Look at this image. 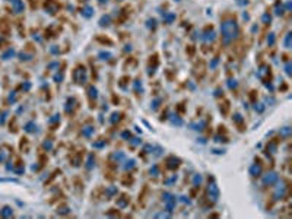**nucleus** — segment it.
<instances>
[{
	"label": "nucleus",
	"mask_w": 292,
	"mask_h": 219,
	"mask_svg": "<svg viewBox=\"0 0 292 219\" xmlns=\"http://www.w3.org/2000/svg\"><path fill=\"white\" fill-rule=\"evenodd\" d=\"M250 174L253 175V177H258V175L261 174V165H260V164L251 165V168H250Z\"/></svg>",
	"instance_id": "nucleus-7"
},
{
	"label": "nucleus",
	"mask_w": 292,
	"mask_h": 219,
	"mask_svg": "<svg viewBox=\"0 0 292 219\" xmlns=\"http://www.w3.org/2000/svg\"><path fill=\"white\" fill-rule=\"evenodd\" d=\"M147 26L155 29V28H156V21H155V19H147Z\"/></svg>",
	"instance_id": "nucleus-17"
},
{
	"label": "nucleus",
	"mask_w": 292,
	"mask_h": 219,
	"mask_svg": "<svg viewBox=\"0 0 292 219\" xmlns=\"http://www.w3.org/2000/svg\"><path fill=\"white\" fill-rule=\"evenodd\" d=\"M10 56H13V50H12V48L7 51V53H6V54H3V58L6 60V58H7V57H10Z\"/></svg>",
	"instance_id": "nucleus-24"
},
{
	"label": "nucleus",
	"mask_w": 292,
	"mask_h": 219,
	"mask_svg": "<svg viewBox=\"0 0 292 219\" xmlns=\"http://www.w3.org/2000/svg\"><path fill=\"white\" fill-rule=\"evenodd\" d=\"M291 37H292V34H288V35H286V40H285V47H286V48L291 47Z\"/></svg>",
	"instance_id": "nucleus-18"
},
{
	"label": "nucleus",
	"mask_w": 292,
	"mask_h": 219,
	"mask_svg": "<svg viewBox=\"0 0 292 219\" xmlns=\"http://www.w3.org/2000/svg\"><path fill=\"white\" fill-rule=\"evenodd\" d=\"M273 41H275V35H273V34H270V37L267 38V43L272 45V44H273Z\"/></svg>",
	"instance_id": "nucleus-25"
},
{
	"label": "nucleus",
	"mask_w": 292,
	"mask_h": 219,
	"mask_svg": "<svg viewBox=\"0 0 292 219\" xmlns=\"http://www.w3.org/2000/svg\"><path fill=\"white\" fill-rule=\"evenodd\" d=\"M35 129H37V126H35L34 123H28V124L25 126V130H26V131H29V133H32V131H35Z\"/></svg>",
	"instance_id": "nucleus-15"
},
{
	"label": "nucleus",
	"mask_w": 292,
	"mask_h": 219,
	"mask_svg": "<svg viewBox=\"0 0 292 219\" xmlns=\"http://www.w3.org/2000/svg\"><path fill=\"white\" fill-rule=\"evenodd\" d=\"M159 102H161V99H155V101H153V104H152V105H153L152 108L156 110V108H158V104H159Z\"/></svg>",
	"instance_id": "nucleus-26"
},
{
	"label": "nucleus",
	"mask_w": 292,
	"mask_h": 219,
	"mask_svg": "<svg viewBox=\"0 0 292 219\" xmlns=\"http://www.w3.org/2000/svg\"><path fill=\"white\" fill-rule=\"evenodd\" d=\"M232 120L235 121L237 124H241V123H243V117H241V116H240V114L237 112V114H234V117H232Z\"/></svg>",
	"instance_id": "nucleus-16"
},
{
	"label": "nucleus",
	"mask_w": 292,
	"mask_h": 219,
	"mask_svg": "<svg viewBox=\"0 0 292 219\" xmlns=\"http://www.w3.org/2000/svg\"><path fill=\"white\" fill-rule=\"evenodd\" d=\"M73 80L79 85H83L86 82V70H85L83 66H79L73 70Z\"/></svg>",
	"instance_id": "nucleus-2"
},
{
	"label": "nucleus",
	"mask_w": 292,
	"mask_h": 219,
	"mask_svg": "<svg viewBox=\"0 0 292 219\" xmlns=\"http://www.w3.org/2000/svg\"><path fill=\"white\" fill-rule=\"evenodd\" d=\"M202 183V177L200 175H196L194 177V184H200Z\"/></svg>",
	"instance_id": "nucleus-23"
},
{
	"label": "nucleus",
	"mask_w": 292,
	"mask_h": 219,
	"mask_svg": "<svg viewBox=\"0 0 292 219\" xmlns=\"http://www.w3.org/2000/svg\"><path fill=\"white\" fill-rule=\"evenodd\" d=\"M270 21H272L270 15H267V13H266V15H263V22H264V23H269Z\"/></svg>",
	"instance_id": "nucleus-21"
},
{
	"label": "nucleus",
	"mask_w": 292,
	"mask_h": 219,
	"mask_svg": "<svg viewBox=\"0 0 292 219\" xmlns=\"http://www.w3.org/2000/svg\"><path fill=\"white\" fill-rule=\"evenodd\" d=\"M91 133H94V129H92V127H86V129L83 130V136H89Z\"/></svg>",
	"instance_id": "nucleus-19"
},
{
	"label": "nucleus",
	"mask_w": 292,
	"mask_h": 219,
	"mask_svg": "<svg viewBox=\"0 0 292 219\" xmlns=\"http://www.w3.org/2000/svg\"><path fill=\"white\" fill-rule=\"evenodd\" d=\"M92 12H94V9H92L91 6H85V8L82 9V15H83L85 18H91V16H92Z\"/></svg>",
	"instance_id": "nucleus-11"
},
{
	"label": "nucleus",
	"mask_w": 292,
	"mask_h": 219,
	"mask_svg": "<svg viewBox=\"0 0 292 219\" xmlns=\"http://www.w3.org/2000/svg\"><path fill=\"white\" fill-rule=\"evenodd\" d=\"M238 23L232 19H226L221 23V34H222V41L224 44H231L238 37Z\"/></svg>",
	"instance_id": "nucleus-1"
},
{
	"label": "nucleus",
	"mask_w": 292,
	"mask_h": 219,
	"mask_svg": "<svg viewBox=\"0 0 292 219\" xmlns=\"http://www.w3.org/2000/svg\"><path fill=\"white\" fill-rule=\"evenodd\" d=\"M12 2V6H13V10L16 12V13H21L23 10V2L22 0H10Z\"/></svg>",
	"instance_id": "nucleus-6"
},
{
	"label": "nucleus",
	"mask_w": 292,
	"mask_h": 219,
	"mask_svg": "<svg viewBox=\"0 0 292 219\" xmlns=\"http://www.w3.org/2000/svg\"><path fill=\"white\" fill-rule=\"evenodd\" d=\"M88 94H89V98L92 99H97L98 98V91H97V88H94V86H89V89H88Z\"/></svg>",
	"instance_id": "nucleus-12"
},
{
	"label": "nucleus",
	"mask_w": 292,
	"mask_h": 219,
	"mask_svg": "<svg viewBox=\"0 0 292 219\" xmlns=\"http://www.w3.org/2000/svg\"><path fill=\"white\" fill-rule=\"evenodd\" d=\"M120 116H121L120 112H114V114H112V118H111V121H112V123H114V121H115V120L118 121V120H120Z\"/></svg>",
	"instance_id": "nucleus-20"
},
{
	"label": "nucleus",
	"mask_w": 292,
	"mask_h": 219,
	"mask_svg": "<svg viewBox=\"0 0 292 219\" xmlns=\"http://www.w3.org/2000/svg\"><path fill=\"white\" fill-rule=\"evenodd\" d=\"M285 193H286V186L285 184H282L276 188V193H275V199H282V197L285 196Z\"/></svg>",
	"instance_id": "nucleus-9"
},
{
	"label": "nucleus",
	"mask_w": 292,
	"mask_h": 219,
	"mask_svg": "<svg viewBox=\"0 0 292 219\" xmlns=\"http://www.w3.org/2000/svg\"><path fill=\"white\" fill-rule=\"evenodd\" d=\"M178 165H180V159H177L174 156H171L168 159V168H177Z\"/></svg>",
	"instance_id": "nucleus-10"
},
{
	"label": "nucleus",
	"mask_w": 292,
	"mask_h": 219,
	"mask_svg": "<svg viewBox=\"0 0 292 219\" xmlns=\"http://www.w3.org/2000/svg\"><path fill=\"white\" fill-rule=\"evenodd\" d=\"M98 2H100V3H107L108 0H98Z\"/></svg>",
	"instance_id": "nucleus-28"
},
{
	"label": "nucleus",
	"mask_w": 292,
	"mask_h": 219,
	"mask_svg": "<svg viewBox=\"0 0 292 219\" xmlns=\"http://www.w3.org/2000/svg\"><path fill=\"white\" fill-rule=\"evenodd\" d=\"M207 196H209V199H212L213 202L218 200V197H219V188L216 187L215 183L209 184V187H207Z\"/></svg>",
	"instance_id": "nucleus-3"
},
{
	"label": "nucleus",
	"mask_w": 292,
	"mask_h": 219,
	"mask_svg": "<svg viewBox=\"0 0 292 219\" xmlns=\"http://www.w3.org/2000/svg\"><path fill=\"white\" fill-rule=\"evenodd\" d=\"M202 40H204V41H213L215 40V31L212 29V26H207L204 31H203V35H202Z\"/></svg>",
	"instance_id": "nucleus-5"
},
{
	"label": "nucleus",
	"mask_w": 292,
	"mask_h": 219,
	"mask_svg": "<svg viewBox=\"0 0 292 219\" xmlns=\"http://www.w3.org/2000/svg\"><path fill=\"white\" fill-rule=\"evenodd\" d=\"M0 216H1V218H10V216H13V210H12V208L4 206V208L0 210Z\"/></svg>",
	"instance_id": "nucleus-8"
},
{
	"label": "nucleus",
	"mask_w": 292,
	"mask_h": 219,
	"mask_svg": "<svg viewBox=\"0 0 292 219\" xmlns=\"http://www.w3.org/2000/svg\"><path fill=\"white\" fill-rule=\"evenodd\" d=\"M110 21H111L110 15H107V16H102L101 19H100V25H101V26H108V25H110Z\"/></svg>",
	"instance_id": "nucleus-13"
},
{
	"label": "nucleus",
	"mask_w": 292,
	"mask_h": 219,
	"mask_svg": "<svg viewBox=\"0 0 292 219\" xmlns=\"http://www.w3.org/2000/svg\"><path fill=\"white\" fill-rule=\"evenodd\" d=\"M276 181H278V174L276 172H269V174H266L263 177V184L264 186H272Z\"/></svg>",
	"instance_id": "nucleus-4"
},
{
	"label": "nucleus",
	"mask_w": 292,
	"mask_h": 219,
	"mask_svg": "<svg viewBox=\"0 0 292 219\" xmlns=\"http://www.w3.org/2000/svg\"><path fill=\"white\" fill-rule=\"evenodd\" d=\"M285 70H286V73H288V75H291V63H288V64H286Z\"/></svg>",
	"instance_id": "nucleus-27"
},
{
	"label": "nucleus",
	"mask_w": 292,
	"mask_h": 219,
	"mask_svg": "<svg viewBox=\"0 0 292 219\" xmlns=\"http://www.w3.org/2000/svg\"><path fill=\"white\" fill-rule=\"evenodd\" d=\"M162 16L165 19V23H171V22L175 19V15H172V13H162Z\"/></svg>",
	"instance_id": "nucleus-14"
},
{
	"label": "nucleus",
	"mask_w": 292,
	"mask_h": 219,
	"mask_svg": "<svg viewBox=\"0 0 292 219\" xmlns=\"http://www.w3.org/2000/svg\"><path fill=\"white\" fill-rule=\"evenodd\" d=\"M133 166H135V161L130 159V161L127 162V165H126V170H130V168H133Z\"/></svg>",
	"instance_id": "nucleus-22"
}]
</instances>
